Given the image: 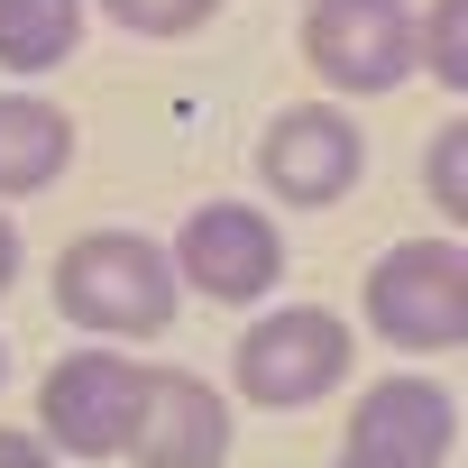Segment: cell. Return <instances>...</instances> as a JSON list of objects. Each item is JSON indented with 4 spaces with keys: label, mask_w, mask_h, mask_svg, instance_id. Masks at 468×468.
Segmentation results:
<instances>
[{
    "label": "cell",
    "mask_w": 468,
    "mask_h": 468,
    "mask_svg": "<svg viewBox=\"0 0 468 468\" xmlns=\"http://www.w3.org/2000/svg\"><path fill=\"white\" fill-rule=\"evenodd\" d=\"M175 258L147 229H83V239L56 249V313L83 331V340H111V349H138V340H165L175 331Z\"/></svg>",
    "instance_id": "obj_1"
},
{
    "label": "cell",
    "mask_w": 468,
    "mask_h": 468,
    "mask_svg": "<svg viewBox=\"0 0 468 468\" xmlns=\"http://www.w3.org/2000/svg\"><path fill=\"white\" fill-rule=\"evenodd\" d=\"M349 358H358V331L331 303H276L229 340V386L258 413H303L331 386H349Z\"/></svg>",
    "instance_id": "obj_2"
},
{
    "label": "cell",
    "mask_w": 468,
    "mask_h": 468,
    "mask_svg": "<svg viewBox=\"0 0 468 468\" xmlns=\"http://www.w3.org/2000/svg\"><path fill=\"white\" fill-rule=\"evenodd\" d=\"M358 313H367V331L386 340V349H404V358H441V349H459L468 340V249L450 239H395V249H377V267H367V285H358Z\"/></svg>",
    "instance_id": "obj_3"
},
{
    "label": "cell",
    "mask_w": 468,
    "mask_h": 468,
    "mask_svg": "<svg viewBox=\"0 0 468 468\" xmlns=\"http://www.w3.org/2000/svg\"><path fill=\"white\" fill-rule=\"evenodd\" d=\"M147 367L156 358L111 349V340L65 349L37 377V441L56 459H129V431H138V404H147Z\"/></svg>",
    "instance_id": "obj_4"
},
{
    "label": "cell",
    "mask_w": 468,
    "mask_h": 468,
    "mask_svg": "<svg viewBox=\"0 0 468 468\" xmlns=\"http://www.w3.org/2000/svg\"><path fill=\"white\" fill-rule=\"evenodd\" d=\"M165 258H175V285L184 294L249 313V303H267L285 285V229H276V211L220 193V202H193L184 211V229L165 239Z\"/></svg>",
    "instance_id": "obj_5"
},
{
    "label": "cell",
    "mask_w": 468,
    "mask_h": 468,
    "mask_svg": "<svg viewBox=\"0 0 468 468\" xmlns=\"http://www.w3.org/2000/svg\"><path fill=\"white\" fill-rule=\"evenodd\" d=\"M303 65L340 101H377L413 83V0H303Z\"/></svg>",
    "instance_id": "obj_6"
},
{
    "label": "cell",
    "mask_w": 468,
    "mask_h": 468,
    "mask_svg": "<svg viewBox=\"0 0 468 468\" xmlns=\"http://www.w3.org/2000/svg\"><path fill=\"white\" fill-rule=\"evenodd\" d=\"M367 175V138L340 101H285L267 129H258V184L294 211H331L349 202Z\"/></svg>",
    "instance_id": "obj_7"
},
{
    "label": "cell",
    "mask_w": 468,
    "mask_h": 468,
    "mask_svg": "<svg viewBox=\"0 0 468 468\" xmlns=\"http://www.w3.org/2000/svg\"><path fill=\"white\" fill-rule=\"evenodd\" d=\"M340 450L377 459V468H450V450H459V395L441 377H377V386H358Z\"/></svg>",
    "instance_id": "obj_8"
},
{
    "label": "cell",
    "mask_w": 468,
    "mask_h": 468,
    "mask_svg": "<svg viewBox=\"0 0 468 468\" xmlns=\"http://www.w3.org/2000/svg\"><path fill=\"white\" fill-rule=\"evenodd\" d=\"M229 395L193 367H147V404H138V431H129V459L138 468H229Z\"/></svg>",
    "instance_id": "obj_9"
},
{
    "label": "cell",
    "mask_w": 468,
    "mask_h": 468,
    "mask_svg": "<svg viewBox=\"0 0 468 468\" xmlns=\"http://www.w3.org/2000/svg\"><path fill=\"white\" fill-rule=\"evenodd\" d=\"M65 165H74V111H56L47 92L10 83V92H0V211L47 193Z\"/></svg>",
    "instance_id": "obj_10"
},
{
    "label": "cell",
    "mask_w": 468,
    "mask_h": 468,
    "mask_svg": "<svg viewBox=\"0 0 468 468\" xmlns=\"http://www.w3.org/2000/svg\"><path fill=\"white\" fill-rule=\"evenodd\" d=\"M83 0H0V74L10 83H37L56 74L74 47H83Z\"/></svg>",
    "instance_id": "obj_11"
},
{
    "label": "cell",
    "mask_w": 468,
    "mask_h": 468,
    "mask_svg": "<svg viewBox=\"0 0 468 468\" xmlns=\"http://www.w3.org/2000/svg\"><path fill=\"white\" fill-rule=\"evenodd\" d=\"M413 74L468 92V0H431V10H413Z\"/></svg>",
    "instance_id": "obj_12"
},
{
    "label": "cell",
    "mask_w": 468,
    "mask_h": 468,
    "mask_svg": "<svg viewBox=\"0 0 468 468\" xmlns=\"http://www.w3.org/2000/svg\"><path fill=\"white\" fill-rule=\"evenodd\" d=\"M83 10H101L129 37H193V28L220 19V0H83Z\"/></svg>",
    "instance_id": "obj_13"
},
{
    "label": "cell",
    "mask_w": 468,
    "mask_h": 468,
    "mask_svg": "<svg viewBox=\"0 0 468 468\" xmlns=\"http://www.w3.org/2000/svg\"><path fill=\"white\" fill-rule=\"evenodd\" d=\"M422 193H431V211L459 229L468 220V120H441L431 129V156H422Z\"/></svg>",
    "instance_id": "obj_14"
},
{
    "label": "cell",
    "mask_w": 468,
    "mask_h": 468,
    "mask_svg": "<svg viewBox=\"0 0 468 468\" xmlns=\"http://www.w3.org/2000/svg\"><path fill=\"white\" fill-rule=\"evenodd\" d=\"M0 468H56V450H47L37 431H10V422H0Z\"/></svg>",
    "instance_id": "obj_15"
},
{
    "label": "cell",
    "mask_w": 468,
    "mask_h": 468,
    "mask_svg": "<svg viewBox=\"0 0 468 468\" xmlns=\"http://www.w3.org/2000/svg\"><path fill=\"white\" fill-rule=\"evenodd\" d=\"M19 267H28V249H19V220H10V211H0V294H10V285H19Z\"/></svg>",
    "instance_id": "obj_16"
},
{
    "label": "cell",
    "mask_w": 468,
    "mask_h": 468,
    "mask_svg": "<svg viewBox=\"0 0 468 468\" xmlns=\"http://www.w3.org/2000/svg\"><path fill=\"white\" fill-rule=\"evenodd\" d=\"M331 468H377V459H349V450H340V459H331Z\"/></svg>",
    "instance_id": "obj_17"
},
{
    "label": "cell",
    "mask_w": 468,
    "mask_h": 468,
    "mask_svg": "<svg viewBox=\"0 0 468 468\" xmlns=\"http://www.w3.org/2000/svg\"><path fill=\"white\" fill-rule=\"evenodd\" d=\"M0 386H10V349H0Z\"/></svg>",
    "instance_id": "obj_18"
}]
</instances>
